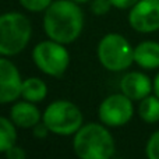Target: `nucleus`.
Returning <instances> with one entry per match:
<instances>
[{
  "label": "nucleus",
  "instance_id": "obj_1",
  "mask_svg": "<svg viewBox=\"0 0 159 159\" xmlns=\"http://www.w3.org/2000/svg\"><path fill=\"white\" fill-rule=\"evenodd\" d=\"M82 25V11L73 0L52 2L43 16V28L46 35L63 45L71 43L78 38Z\"/></svg>",
  "mask_w": 159,
  "mask_h": 159
},
{
  "label": "nucleus",
  "instance_id": "obj_2",
  "mask_svg": "<svg viewBox=\"0 0 159 159\" xmlns=\"http://www.w3.org/2000/svg\"><path fill=\"white\" fill-rule=\"evenodd\" d=\"M73 147L81 159H109L115 154V141L106 127L98 123L81 126L75 133Z\"/></svg>",
  "mask_w": 159,
  "mask_h": 159
},
{
  "label": "nucleus",
  "instance_id": "obj_3",
  "mask_svg": "<svg viewBox=\"0 0 159 159\" xmlns=\"http://www.w3.org/2000/svg\"><path fill=\"white\" fill-rule=\"evenodd\" d=\"M32 28L30 20L20 13L0 16V55L14 56L25 49L31 39Z\"/></svg>",
  "mask_w": 159,
  "mask_h": 159
},
{
  "label": "nucleus",
  "instance_id": "obj_4",
  "mask_svg": "<svg viewBox=\"0 0 159 159\" xmlns=\"http://www.w3.org/2000/svg\"><path fill=\"white\" fill-rule=\"evenodd\" d=\"M98 57L102 66L110 71L129 69L134 61V49L120 34H107L98 45Z\"/></svg>",
  "mask_w": 159,
  "mask_h": 159
},
{
  "label": "nucleus",
  "instance_id": "obj_5",
  "mask_svg": "<svg viewBox=\"0 0 159 159\" xmlns=\"http://www.w3.org/2000/svg\"><path fill=\"white\" fill-rule=\"evenodd\" d=\"M42 120L55 134L71 135L82 126V113L73 102L56 101L46 107Z\"/></svg>",
  "mask_w": 159,
  "mask_h": 159
},
{
  "label": "nucleus",
  "instance_id": "obj_6",
  "mask_svg": "<svg viewBox=\"0 0 159 159\" xmlns=\"http://www.w3.org/2000/svg\"><path fill=\"white\" fill-rule=\"evenodd\" d=\"M32 57L39 70L53 77L63 74L70 61V55L63 43H59L53 39L36 45L34 48Z\"/></svg>",
  "mask_w": 159,
  "mask_h": 159
},
{
  "label": "nucleus",
  "instance_id": "obj_7",
  "mask_svg": "<svg viewBox=\"0 0 159 159\" xmlns=\"http://www.w3.org/2000/svg\"><path fill=\"white\" fill-rule=\"evenodd\" d=\"M99 119L109 127H120L127 124L133 117L134 107L131 99L123 92L107 96L99 105Z\"/></svg>",
  "mask_w": 159,
  "mask_h": 159
},
{
  "label": "nucleus",
  "instance_id": "obj_8",
  "mask_svg": "<svg viewBox=\"0 0 159 159\" xmlns=\"http://www.w3.org/2000/svg\"><path fill=\"white\" fill-rule=\"evenodd\" d=\"M129 22L133 30L143 34L159 30V0H138L131 7Z\"/></svg>",
  "mask_w": 159,
  "mask_h": 159
},
{
  "label": "nucleus",
  "instance_id": "obj_9",
  "mask_svg": "<svg viewBox=\"0 0 159 159\" xmlns=\"http://www.w3.org/2000/svg\"><path fill=\"white\" fill-rule=\"evenodd\" d=\"M22 80L17 67L7 59H0V103H10L20 98Z\"/></svg>",
  "mask_w": 159,
  "mask_h": 159
},
{
  "label": "nucleus",
  "instance_id": "obj_10",
  "mask_svg": "<svg viewBox=\"0 0 159 159\" xmlns=\"http://www.w3.org/2000/svg\"><path fill=\"white\" fill-rule=\"evenodd\" d=\"M120 89L131 101H141L145 96L151 95L154 89V84L151 82L148 75L140 71L127 73L120 81Z\"/></svg>",
  "mask_w": 159,
  "mask_h": 159
},
{
  "label": "nucleus",
  "instance_id": "obj_11",
  "mask_svg": "<svg viewBox=\"0 0 159 159\" xmlns=\"http://www.w3.org/2000/svg\"><path fill=\"white\" fill-rule=\"evenodd\" d=\"M11 121L20 129H34V126L41 121V112L34 105V102H18L11 107Z\"/></svg>",
  "mask_w": 159,
  "mask_h": 159
},
{
  "label": "nucleus",
  "instance_id": "obj_12",
  "mask_svg": "<svg viewBox=\"0 0 159 159\" xmlns=\"http://www.w3.org/2000/svg\"><path fill=\"white\" fill-rule=\"evenodd\" d=\"M134 61L145 70L159 67V43L154 41H144L134 48Z\"/></svg>",
  "mask_w": 159,
  "mask_h": 159
},
{
  "label": "nucleus",
  "instance_id": "obj_13",
  "mask_svg": "<svg viewBox=\"0 0 159 159\" xmlns=\"http://www.w3.org/2000/svg\"><path fill=\"white\" fill-rule=\"evenodd\" d=\"M48 87L41 78L38 77H31L22 81L21 88V96L25 101L30 102H41L46 98Z\"/></svg>",
  "mask_w": 159,
  "mask_h": 159
},
{
  "label": "nucleus",
  "instance_id": "obj_14",
  "mask_svg": "<svg viewBox=\"0 0 159 159\" xmlns=\"http://www.w3.org/2000/svg\"><path fill=\"white\" fill-rule=\"evenodd\" d=\"M138 115L145 123L159 121V98L157 95H148L141 99L138 106Z\"/></svg>",
  "mask_w": 159,
  "mask_h": 159
},
{
  "label": "nucleus",
  "instance_id": "obj_15",
  "mask_svg": "<svg viewBox=\"0 0 159 159\" xmlns=\"http://www.w3.org/2000/svg\"><path fill=\"white\" fill-rule=\"evenodd\" d=\"M17 131L16 124L8 119L0 116V154H4L8 148L16 145Z\"/></svg>",
  "mask_w": 159,
  "mask_h": 159
},
{
  "label": "nucleus",
  "instance_id": "obj_16",
  "mask_svg": "<svg viewBox=\"0 0 159 159\" xmlns=\"http://www.w3.org/2000/svg\"><path fill=\"white\" fill-rule=\"evenodd\" d=\"M145 152L149 159H159V130H157L149 137L148 143H147Z\"/></svg>",
  "mask_w": 159,
  "mask_h": 159
},
{
  "label": "nucleus",
  "instance_id": "obj_17",
  "mask_svg": "<svg viewBox=\"0 0 159 159\" xmlns=\"http://www.w3.org/2000/svg\"><path fill=\"white\" fill-rule=\"evenodd\" d=\"M20 3H21L22 7L27 8L28 11L39 13V11H42V10H46V8L52 4V0H20Z\"/></svg>",
  "mask_w": 159,
  "mask_h": 159
},
{
  "label": "nucleus",
  "instance_id": "obj_18",
  "mask_svg": "<svg viewBox=\"0 0 159 159\" xmlns=\"http://www.w3.org/2000/svg\"><path fill=\"white\" fill-rule=\"evenodd\" d=\"M110 7H112L110 0H92L91 4V10L96 16H105L110 10Z\"/></svg>",
  "mask_w": 159,
  "mask_h": 159
},
{
  "label": "nucleus",
  "instance_id": "obj_19",
  "mask_svg": "<svg viewBox=\"0 0 159 159\" xmlns=\"http://www.w3.org/2000/svg\"><path fill=\"white\" fill-rule=\"evenodd\" d=\"M4 155L7 159H24L27 157V152H25L21 147L13 145L11 148H8L7 151L4 152Z\"/></svg>",
  "mask_w": 159,
  "mask_h": 159
},
{
  "label": "nucleus",
  "instance_id": "obj_20",
  "mask_svg": "<svg viewBox=\"0 0 159 159\" xmlns=\"http://www.w3.org/2000/svg\"><path fill=\"white\" fill-rule=\"evenodd\" d=\"M49 127L46 126L45 123H38L36 126H34V135H35L36 138H46L48 134H49Z\"/></svg>",
  "mask_w": 159,
  "mask_h": 159
},
{
  "label": "nucleus",
  "instance_id": "obj_21",
  "mask_svg": "<svg viewBox=\"0 0 159 159\" xmlns=\"http://www.w3.org/2000/svg\"><path fill=\"white\" fill-rule=\"evenodd\" d=\"M137 2H138V0H110V3H112L113 7L121 8V10L133 7V6H134Z\"/></svg>",
  "mask_w": 159,
  "mask_h": 159
},
{
  "label": "nucleus",
  "instance_id": "obj_22",
  "mask_svg": "<svg viewBox=\"0 0 159 159\" xmlns=\"http://www.w3.org/2000/svg\"><path fill=\"white\" fill-rule=\"evenodd\" d=\"M154 92H155V95L159 98V73L157 74V77H155V80H154Z\"/></svg>",
  "mask_w": 159,
  "mask_h": 159
},
{
  "label": "nucleus",
  "instance_id": "obj_23",
  "mask_svg": "<svg viewBox=\"0 0 159 159\" xmlns=\"http://www.w3.org/2000/svg\"><path fill=\"white\" fill-rule=\"evenodd\" d=\"M75 3H85V2H91V0H73Z\"/></svg>",
  "mask_w": 159,
  "mask_h": 159
}]
</instances>
